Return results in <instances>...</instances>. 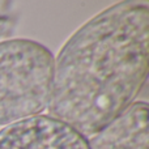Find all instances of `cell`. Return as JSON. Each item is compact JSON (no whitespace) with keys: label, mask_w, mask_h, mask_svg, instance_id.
Wrapping results in <instances>:
<instances>
[{"label":"cell","mask_w":149,"mask_h":149,"mask_svg":"<svg viewBox=\"0 0 149 149\" xmlns=\"http://www.w3.org/2000/svg\"><path fill=\"white\" fill-rule=\"evenodd\" d=\"M149 9L119 1L84 22L54 60L47 115L85 137L128 109L148 76Z\"/></svg>","instance_id":"1"},{"label":"cell","mask_w":149,"mask_h":149,"mask_svg":"<svg viewBox=\"0 0 149 149\" xmlns=\"http://www.w3.org/2000/svg\"><path fill=\"white\" fill-rule=\"evenodd\" d=\"M54 60V54L33 39L0 41V127L47 110Z\"/></svg>","instance_id":"2"},{"label":"cell","mask_w":149,"mask_h":149,"mask_svg":"<svg viewBox=\"0 0 149 149\" xmlns=\"http://www.w3.org/2000/svg\"><path fill=\"white\" fill-rule=\"evenodd\" d=\"M0 149H89V144L67 123L39 114L3 127Z\"/></svg>","instance_id":"3"},{"label":"cell","mask_w":149,"mask_h":149,"mask_svg":"<svg viewBox=\"0 0 149 149\" xmlns=\"http://www.w3.org/2000/svg\"><path fill=\"white\" fill-rule=\"evenodd\" d=\"M148 103L135 101L128 109L88 137L89 149H148Z\"/></svg>","instance_id":"4"},{"label":"cell","mask_w":149,"mask_h":149,"mask_svg":"<svg viewBox=\"0 0 149 149\" xmlns=\"http://www.w3.org/2000/svg\"><path fill=\"white\" fill-rule=\"evenodd\" d=\"M16 26V17L7 13H0V39L12 36Z\"/></svg>","instance_id":"5"}]
</instances>
